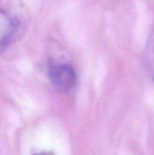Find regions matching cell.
<instances>
[{
  "label": "cell",
  "instance_id": "3",
  "mask_svg": "<svg viewBox=\"0 0 154 155\" xmlns=\"http://www.w3.org/2000/svg\"><path fill=\"white\" fill-rule=\"evenodd\" d=\"M145 57L147 64L151 67H154V32L148 38L145 50Z\"/></svg>",
  "mask_w": 154,
  "mask_h": 155
},
{
  "label": "cell",
  "instance_id": "2",
  "mask_svg": "<svg viewBox=\"0 0 154 155\" xmlns=\"http://www.w3.org/2000/svg\"><path fill=\"white\" fill-rule=\"evenodd\" d=\"M20 20L0 8V52L5 50L18 35Z\"/></svg>",
  "mask_w": 154,
  "mask_h": 155
},
{
  "label": "cell",
  "instance_id": "1",
  "mask_svg": "<svg viewBox=\"0 0 154 155\" xmlns=\"http://www.w3.org/2000/svg\"><path fill=\"white\" fill-rule=\"evenodd\" d=\"M48 77L51 84L60 92L70 91L76 83L74 67L66 63H53L48 67Z\"/></svg>",
  "mask_w": 154,
  "mask_h": 155
},
{
  "label": "cell",
  "instance_id": "4",
  "mask_svg": "<svg viewBox=\"0 0 154 155\" xmlns=\"http://www.w3.org/2000/svg\"><path fill=\"white\" fill-rule=\"evenodd\" d=\"M34 155H54L52 152H44V151H43V152H39V153H34Z\"/></svg>",
  "mask_w": 154,
  "mask_h": 155
}]
</instances>
